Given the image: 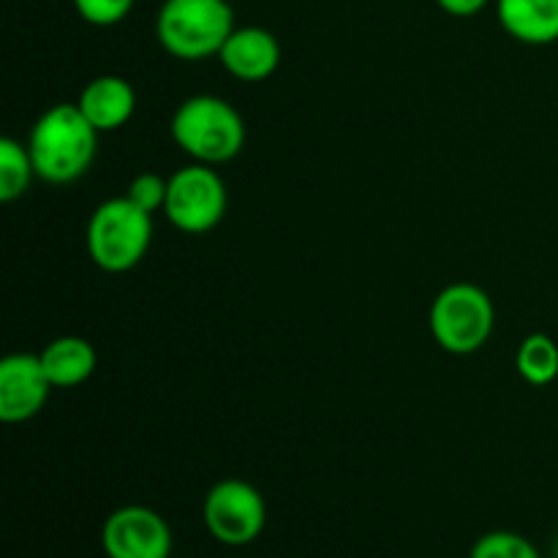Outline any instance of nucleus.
<instances>
[{"instance_id": "39448f33", "label": "nucleus", "mask_w": 558, "mask_h": 558, "mask_svg": "<svg viewBox=\"0 0 558 558\" xmlns=\"http://www.w3.org/2000/svg\"><path fill=\"white\" fill-rule=\"evenodd\" d=\"M496 311L488 292L477 283L458 281L436 294L430 305V332L450 354H474L494 332Z\"/></svg>"}, {"instance_id": "6ab92c4d", "label": "nucleus", "mask_w": 558, "mask_h": 558, "mask_svg": "<svg viewBox=\"0 0 558 558\" xmlns=\"http://www.w3.org/2000/svg\"><path fill=\"white\" fill-rule=\"evenodd\" d=\"M441 11L452 16H474L488 5V0H436Z\"/></svg>"}, {"instance_id": "f03ea898", "label": "nucleus", "mask_w": 558, "mask_h": 558, "mask_svg": "<svg viewBox=\"0 0 558 558\" xmlns=\"http://www.w3.org/2000/svg\"><path fill=\"white\" fill-rule=\"evenodd\" d=\"M172 140L185 156L196 163H227L238 158L245 147L243 114L218 96L185 98L172 114Z\"/></svg>"}, {"instance_id": "412c9836", "label": "nucleus", "mask_w": 558, "mask_h": 558, "mask_svg": "<svg viewBox=\"0 0 558 558\" xmlns=\"http://www.w3.org/2000/svg\"><path fill=\"white\" fill-rule=\"evenodd\" d=\"M178 558H191V556H178Z\"/></svg>"}, {"instance_id": "4468645a", "label": "nucleus", "mask_w": 558, "mask_h": 558, "mask_svg": "<svg viewBox=\"0 0 558 558\" xmlns=\"http://www.w3.org/2000/svg\"><path fill=\"white\" fill-rule=\"evenodd\" d=\"M515 368L529 385L545 387L558 379V343L545 332L523 338L515 354Z\"/></svg>"}, {"instance_id": "2eb2a0df", "label": "nucleus", "mask_w": 558, "mask_h": 558, "mask_svg": "<svg viewBox=\"0 0 558 558\" xmlns=\"http://www.w3.org/2000/svg\"><path fill=\"white\" fill-rule=\"evenodd\" d=\"M36 178L27 145L3 136L0 140V202H16Z\"/></svg>"}, {"instance_id": "dca6fc26", "label": "nucleus", "mask_w": 558, "mask_h": 558, "mask_svg": "<svg viewBox=\"0 0 558 558\" xmlns=\"http://www.w3.org/2000/svg\"><path fill=\"white\" fill-rule=\"evenodd\" d=\"M469 558H543L523 534L488 532L474 543Z\"/></svg>"}, {"instance_id": "6e6552de", "label": "nucleus", "mask_w": 558, "mask_h": 558, "mask_svg": "<svg viewBox=\"0 0 558 558\" xmlns=\"http://www.w3.org/2000/svg\"><path fill=\"white\" fill-rule=\"evenodd\" d=\"M101 548L107 558H172V529L150 507H120L104 521Z\"/></svg>"}, {"instance_id": "9d476101", "label": "nucleus", "mask_w": 558, "mask_h": 558, "mask_svg": "<svg viewBox=\"0 0 558 558\" xmlns=\"http://www.w3.org/2000/svg\"><path fill=\"white\" fill-rule=\"evenodd\" d=\"M223 69L240 82H265L281 63V44L270 31L256 25L234 27L218 52Z\"/></svg>"}, {"instance_id": "1a4fd4ad", "label": "nucleus", "mask_w": 558, "mask_h": 558, "mask_svg": "<svg viewBox=\"0 0 558 558\" xmlns=\"http://www.w3.org/2000/svg\"><path fill=\"white\" fill-rule=\"evenodd\" d=\"M52 390L38 354H9L0 363V420L27 423L47 407Z\"/></svg>"}, {"instance_id": "7ed1b4c3", "label": "nucleus", "mask_w": 558, "mask_h": 558, "mask_svg": "<svg viewBox=\"0 0 558 558\" xmlns=\"http://www.w3.org/2000/svg\"><path fill=\"white\" fill-rule=\"evenodd\" d=\"M234 31V11L227 0H163L156 16V36L180 60H205L221 52Z\"/></svg>"}, {"instance_id": "f3484780", "label": "nucleus", "mask_w": 558, "mask_h": 558, "mask_svg": "<svg viewBox=\"0 0 558 558\" xmlns=\"http://www.w3.org/2000/svg\"><path fill=\"white\" fill-rule=\"evenodd\" d=\"M167 191L169 180H163L161 174L156 172H142L131 180L125 196H129L136 207H142V210L153 216V213L163 210V205H167Z\"/></svg>"}, {"instance_id": "9b49d317", "label": "nucleus", "mask_w": 558, "mask_h": 558, "mask_svg": "<svg viewBox=\"0 0 558 558\" xmlns=\"http://www.w3.org/2000/svg\"><path fill=\"white\" fill-rule=\"evenodd\" d=\"M76 107L82 109L87 120L96 125V131H118L134 118L136 109V93L129 80L118 74H101L93 76L85 87H82Z\"/></svg>"}, {"instance_id": "aec40b11", "label": "nucleus", "mask_w": 558, "mask_h": 558, "mask_svg": "<svg viewBox=\"0 0 558 558\" xmlns=\"http://www.w3.org/2000/svg\"><path fill=\"white\" fill-rule=\"evenodd\" d=\"M554 558H558V537H556V543H554Z\"/></svg>"}, {"instance_id": "20e7f679", "label": "nucleus", "mask_w": 558, "mask_h": 558, "mask_svg": "<svg viewBox=\"0 0 558 558\" xmlns=\"http://www.w3.org/2000/svg\"><path fill=\"white\" fill-rule=\"evenodd\" d=\"M87 254L104 272H125L145 259L153 240V216L129 196L101 202L87 221Z\"/></svg>"}, {"instance_id": "0eeeda50", "label": "nucleus", "mask_w": 558, "mask_h": 558, "mask_svg": "<svg viewBox=\"0 0 558 558\" xmlns=\"http://www.w3.org/2000/svg\"><path fill=\"white\" fill-rule=\"evenodd\" d=\"M202 518H205L207 534L216 543L243 548L265 532V496L243 480H221L207 490Z\"/></svg>"}, {"instance_id": "ddd939ff", "label": "nucleus", "mask_w": 558, "mask_h": 558, "mask_svg": "<svg viewBox=\"0 0 558 558\" xmlns=\"http://www.w3.org/2000/svg\"><path fill=\"white\" fill-rule=\"evenodd\" d=\"M38 357H41L44 374H47V379L58 390L80 387L82 381L90 379L98 363L93 343L80 336L54 338V341H49L44 347V352Z\"/></svg>"}, {"instance_id": "f257e3e1", "label": "nucleus", "mask_w": 558, "mask_h": 558, "mask_svg": "<svg viewBox=\"0 0 558 558\" xmlns=\"http://www.w3.org/2000/svg\"><path fill=\"white\" fill-rule=\"evenodd\" d=\"M98 131L76 104H54L31 129L27 153L36 178L52 185H69L93 167Z\"/></svg>"}, {"instance_id": "a211bd4d", "label": "nucleus", "mask_w": 558, "mask_h": 558, "mask_svg": "<svg viewBox=\"0 0 558 558\" xmlns=\"http://www.w3.org/2000/svg\"><path fill=\"white\" fill-rule=\"evenodd\" d=\"M136 0H74V9L87 25L112 27L131 14Z\"/></svg>"}, {"instance_id": "f8f14e48", "label": "nucleus", "mask_w": 558, "mask_h": 558, "mask_svg": "<svg viewBox=\"0 0 558 558\" xmlns=\"http://www.w3.org/2000/svg\"><path fill=\"white\" fill-rule=\"evenodd\" d=\"M496 14L515 41L532 47L558 41V0H499Z\"/></svg>"}, {"instance_id": "423d86ee", "label": "nucleus", "mask_w": 558, "mask_h": 558, "mask_svg": "<svg viewBox=\"0 0 558 558\" xmlns=\"http://www.w3.org/2000/svg\"><path fill=\"white\" fill-rule=\"evenodd\" d=\"M227 213V185L207 163H189L169 178L163 216L185 234H205L221 223Z\"/></svg>"}]
</instances>
